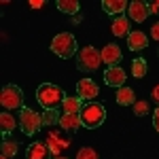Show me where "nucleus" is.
Masks as SVG:
<instances>
[{
    "label": "nucleus",
    "instance_id": "obj_1",
    "mask_svg": "<svg viewBox=\"0 0 159 159\" xmlns=\"http://www.w3.org/2000/svg\"><path fill=\"white\" fill-rule=\"evenodd\" d=\"M36 100L45 110H57V106L64 104L66 93L57 85H53V83H43L36 89Z\"/></svg>",
    "mask_w": 159,
    "mask_h": 159
},
{
    "label": "nucleus",
    "instance_id": "obj_2",
    "mask_svg": "<svg viewBox=\"0 0 159 159\" xmlns=\"http://www.w3.org/2000/svg\"><path fill=\"white\" fill-rule=\"evenodd\" d=\"M81 123L85 125V127H89V129H96V127H100L102 123H104V119H106V108L100 104V102H87L85 106L81 108Z\"/></svg>",
    "mask_w": 159,
    "mask_h": 159
},
{
    "label": "nucleus",
    "instance_id": "obj_3",
    "mask_svg": "<svg viewBox=\"0 0 159 159\" xmlns=\"http://www.w3.org/2000/svg\"><path fill=\"white\" fill-rule=\"evenodd\" d=\"M76 49H79L76 38H74L70 32H61V34H57V36L51 40V51H53L57 57H61V60H70V57H74Z\"/></svg>",
    "mask_w": 159,
    "mask_h": 159
},
{
    "label": "nucleus",
    "instance_id": "obj_4",
    "mask_svg": "<svg viewBox=\"0 0 159 159\" xmlns=\"http://www.w3.org/2000/svg\"><path fill=\"white\" fill-rule=\"evenodd\" d=\"M102 64V55L96 47H85L81 49L79 57H76V68L81 72H96L98 66Z\"/></svg>",
    "mask_w": 159,
    "mask_h": 159
},
{
    "label": "nucleus",
    "instance_id": "obj_5",
    "mask_svg": "<svg viewBox=\"0 0 159 159\" xmlns=\"http://www.w3.org/2000/svg\"><path fill=\"white\" fill-rule=\"evenodd\" d=\"M40 125H43V119H40V115L34 112L32 108H21V115H19V127H21V132L24 136H34L40 129Z\"/></svg>",
    "mask_w": 159,
    "mask_h": 159
},
{
    "label": "nucleus",
    "instance_id": "obj_6",
    "mask_svg": "<svg viewBox=\"0 0 159 159\" xmlns=\"http://www.w3.org/2000/svg\"><path fill=\"white\" fill-rule=\"evenodd\" d=\"M0 104L4 108H21L24 106V91L17 85H4L0 93Z\"/></svg>",
    "mask_w": 159,
    "mask_h": 159
},
{
    "label": "nucleus",
    "instance_id": "obj_7",
    "mask_svg": "<svg viewBox=\"0 0 159 159\" xmlns=\"http://www.w3.org/2000/svg\"><path fill=\"white\" fill-rule=\"evenodd\" d=\"M76 91H79V98L87 100V102H91L93 98H98V93H100L98 85H96L91 79H81V81L76 83Z\"/></svg>",
    "mask_w": 159,
    "mask_h": 159
},
{
    "label": "nucleus",
    "instance_id": "obj_8",
    "mask_svg": "<svg viewBox=\"0 0 159 159\" xmlns=\"http://www.w3.org/2000/svg\"><path fill=\"white\" fill-rule=\"evenodd\" d=\"M104 83L108 87H123V83H125V70L123 68H119V66H110V68H106V72H104Z\"/></svg>",
    "mask_w": 159,
    "mask_h": 159
},
{
    "label": "nucleus",
    "instance_id": "obj_9",
    "mask_svg": "<svg viewBox=\"0 0 159 159\" xmlns=\"http://www.w3.org/2000/svg\"><path fill=\"white\" fill-rule=\"evenodd\" d=\"M100 55H102V61L106 64V66H117L119 61L123 60V53H121V49L115 45V43H110V45H106L104 49L100 51Z\"/></svg>",
    "mask_w": 159,
    "mask_h": 159
},
{
    "label": "nucleus",
    "instance_id": "obj_10",
    "mask_svg": "<svg viewBox=\"0 0 159 159\" xmlns=\"http://www.w3.org/2000/svg\"><path fill=\"white\" fill-rule=\"evenodd\" d=\"M127 11H129V17H132L134 21H144L148 15H151V11H148V2H142V0L129 2Z\"/></svg>",
    "mask_w": 159,
    "mask_h": 159
},
{
    "label": "nucleus",
    "instance_id": "obj_11",
    "mask_svg": "<svg viewBox=\"0 0 159 159\" xmlns=\"http://www.w3.org/2000/svg\"><path fill=\"white\" fill-rule=\"evenodd\" d=\"M132 32V24L125 15H117L115 21H112V34L115 36H129Z\"/></svg>",
    "mask_w": 159,
    "mask_h": 159
},
{
    "label": "nucleus",
    "instance_id": "obj_12",
    "mask_svg": "<svg viewBox=\"0 0 159 159\" xmlns=\"http://www.w3.org/2000/svg\"><path fill=\"white\" fill-rule=\"evenodd\" d=\"M60 125L68 134H76V129L83 125V123H81V115H68V112H64L61 119H60Z\"/></svg>",
    "mask_w": 159,
    "mask_h": 159
},
{
    "label": "nucleus",
    "instance_id": "obj_13",
    "mask_svg": "<svg viewBox=\"0 0 159 159\" xmlns=\"http://www.w3.org/2000/svg\"><path fill=\"white\" fill-rule=\"evenodd\" d=\"M127 47H129V51L147 49L148 40H147V36H144V32H129V36H127Z\"/></svg>",
    "mask_w": 159,
    "mask_h": 159
},
{
    "label": "nucleus",
    "instance_id": "obj_14",
    "mask_svg": "<svg viewBox=\"0 0 159 159\" xmlns=\"http://www.w3.org/2000/svg\"><path fill=\"white\" fill-rule=\"evenodd\" d=\"M28 159H49V147H45L43 142H32L25 151Z\"/></svg>",
    "mask_w": 159,
    "mask_h": 159
},
{
    "label": "nucleus",
    "instance_id": "obj_15",
    "mask_svg": "<svg viewBox=\"0 0 159 159\" xmlns=\"http://www.w3.org/2000/svg\"><path fill=\"white\" fill-rule=\"evenodd\" d=\"M125 7H129L125 0H104L102 2V9H104V13H108V15H121L125 11Z\"/></svg>",
    "mask_w": 159,
    "mask_h": 159
},
{
    "label": "nucleus",
    "instance_id": "obj_16",
    "mask_svg": "<svg viewBox=\"0 0 159 159\" xmlns=\"http://www.w3.org/2000/svg\"><path fill=\"white\" fill-rule=\"evenodd\" d=\"M117 104H121V106H129V104H136V98H134V89H129V87H119L117 89Z\"/></svg>",
    "mask_w": 159,
    "mask_h": 159
},
{
    "label": "nucleus",
    "instance_id": "obj_17",
    "mask_svg": "<svg viewBox=\"0 0 159 159\" xmlns=\"http://www.w3.org/2000/svg\"><path fill=\"white\" fill-rule=\"evenodd\" d=\"M61 108H64V112H68V115H79L81 112V108H83V100L79 98H66L64 100V104H61Z\"/></svg>",
    "mask_w": 159,
    "mask_h": 159
},
{
    "label": "nucleus",
    "instance_id": "obj_18",
    "mask_svg": "<svg viewBox=\"0 0 159 159\" xmlns=\"http://www.w3.org/2000/svg\"><path fill=\"white\" fill-rule=\"evenodd\" d=\"M0 127H2V136L7 138V134H11L13 129H15V119H13V115L11 112H2L0 115Z\"/></svg>",
    "mask_w": 159,
    "mask_h": 159
},
{
    "label": "nucleus",
    "instance_id": "obj_19",
    "mask_svg": "<svg viewBox=\"0 0 159 159\" xmlns=\"http://www.w3.org/2000/svg\"><path fill=\"white\" fill-rule=\"evenodd\" d=\"M55 4H57V9L61 13H68V15H76L79 13V7H81L76 0H57Z\"/></svg>",
    "mask_w": 159,
    "mask_h": 159
},
{
    "label": "nucleus",
    "instance_id": "obj_20",
    "mask_svg": "<svg viewBox=\"0 0 159 159\" xmlns=\"http://www.w3.org/2000/svg\"><path fill=\"white\" fill-rule=\"evenodd\" d=\"M132 74H134L136 79H142L147 74V61L142 60V57H136L132 61Z\"/></svg>",
    "mask_w": 159,
    "mask_h": 159
},
{
    "label": "nucleus",
    "instance_id": "obj_21",
    "mask_svg": "<svg viewBox=\"0 0 159 159\" xmlns=\"http://www.w3.org/2000/svg\"><path fill=\"white\" fill-rule=\"evenodd\" d=\"M40 119H43V125H57L61 119V115L57 110H45L43 115H40Z\"/></svg>",
    "mask_w": 159,
    "mask_h": 159
},
{
    "label": "nucleus",
    "instance_id": "obj_22",
    "mask_svg": "<svg viewBox=\"0 0 159 159\" xmlns=\"http://www.w3.org/2000/svg\"><path fill=\"white\" fill-rule=\"evenodd\" d=\"M0 148H2V155H7L9 159L17 155V142L15 140H2Z\"/></svg>",
    "mask_w": 159,
    "mask_h": 159
},
{
    "label": "nucleus",
    "instance_id": "obj_23",
    "mask_svg": "<svg viewBox=\"0 0 159 159\" xmlns=\"http://www.w3.org/2000/svg\"><path fill=\"white\" fill-rule=\"evenodd\" d=\"M64 147H68L66 140H60V138H55V136H51V138H49V151L55 155V157H57V153H60Z\"/></svg>",
    "mask_w": 159,
    "mask_h": 159
},
{
    "label": "nucleus",
    "instance_id": "obj_24",
    "mask_svg": "<svg viewBox=\"0 0 159 159\" xmlns=\"http://www.w3.org/2000/svg\"><path fill=\"white\" fill-rule=\"evenodd\" d=\"M76 159H100V155H98V153H96L91 147H83L81 151H79Z\"/></svg>",
    "mask_w": 159,
    "mask_h": 159
},
{
    "label": "nucleus",
    "instance_id": "obj_25",
    "mask_svg": "<svg viewBox=\"0 0 159 159\" xmlns=\"http://www.w3.org/2000/svg\"><path fill=\"white\" fill-rule=\"evenodd\" d=\"M148 112V104L147 102H136L134 104V115L136 117H144Z\"/></svg>",
    "mask_w": 159,
    "mask_h": 159
},
{
    "label": "nucleus",
    "instance_id": "obj_26",
    "mask_svg": "<svg viewBox=\"0 0 159 159\" xmlns=\"http://www.w3.org/2000/svg\"><path fill=\"white\" fill-rule=\"evenodd\" d=\"M151 36H153V40H159V21L153 24V28H151Z\"/></svg>",
    "mask_w": 159,
    "mask_h": 159
},
{
    "label": "nucleus",
    "instance_id": "obj_27",
    "mask_svg": "<svg viewBox=\"0 0 159 159\" xmlns=\"http://www.w3.org/2000/svg\"><path fill=\"white\" fill-rule=\"evenodd\" d=\"M153 125H155V129L159 132V106L155 108V112H153Z\"/></svg>",
    "mask_w": 159,
    "mask_h": 159
},
{
    "label": "nucleus",
    "instance_id": "obj_28",
    "mask_svg": "<svg viewBox=\"0 0 159 159\" xmlns=\"http://www.w3.org/2000/svg\"><path fill=\"white\" fill-rule=\"evenodd\" d=\"M30 7L32 9H43L45 7V0H30Z\"/></svg>",
    "mask_w": 159,
    "mask_h": 159
},
{
    "label": "nucleus",
    "instance_id": "obj_29",
    "mask_svg": "<svg viewBox=\"0 0 159 159\" xmlns=\"http://www.w3.org/2000/svg\"><path fill=\"white\" fill-rule=\"evenodd\" d=\"M148 11L159 15V2H148Z\"/></svg>",
    "mask_w": 159,
    "mask_h": 159
},
{
    "label": "nucleus",
    "instance_id": "obj_30",
    "mask_svg": "<svg viewBox=\"0 0 159 159\" xmlns=\"http://www.w3.org/2000/svg\"><path fill=\"white\" fill-rule=\"evenodd\" d=\"M151 96H153V100H155V102H157V104H159V85L155 87L153 91H151Z\"/></svg>",
    "mask_w": 159,
    "mask_h": 159
},
{
    "label": "nucleus",
    "instance_id": "obj_31",
    "mask_svg": "<svg viewBox=\"0 0 159 159\" xmlns=\"http://www.w3.org/2000/svg\"><path fill=\"white\" fill-rule=\"evenodd\" d=\"M55 159H68V157H61V155H57V157H55Z\"/></svg>",
    "mask_w": 159,
    "mask_h": 159
},
{
    "label": "nucleus",
    "instance_id": "obj_32",
    "mask_svg": "<svg viewBox=\"0 0 159 159\" xmlns=\"http://www.w3.org/2000/svg\"><path fill=\"white\" fill-rule=\"evenodd\" d=\"M0 159H9V157H7V155H2V157H0Z\"/></svg>",
    "mask_w": 159,
    "mask_h": 159
}]
</instances>
